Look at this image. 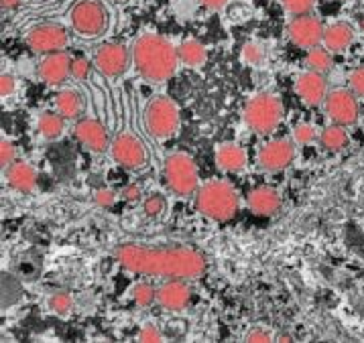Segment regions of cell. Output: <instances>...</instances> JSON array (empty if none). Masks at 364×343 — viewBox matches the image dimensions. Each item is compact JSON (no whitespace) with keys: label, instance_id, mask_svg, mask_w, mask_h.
Returning a JSON list of instances; mask_svg holds the SVG:
<instances>
[{"label":"cell","instance_id":"obj_1","mask_svg":"<svg viewBox=\"0 0 364 343\" xmlns=\"http://www.w3.org/2000/svg\"><path fill=\"white\" fill-rule=\"evenodd\" d=\"M117 260L134 274L165 276V278H200L205 272V258L198 250L171 246L149 248L141 244H120L114 250Z\"/></svg>","mask_w":364,"mask_h":343},{"label":"cell","instance_id":"obj_2","mask_svg":"<svg viewBox=\"0 0 364 343\" xmlns=\"http://www.w3.org/2000/svg\"><path fill=\"white\" fill-rule=\"evenodd\" d=\"M132 59H134L136 72L141 73L146 82L163 84L177 72L179 51L165 37L155 35V33H145L134 41Z\"/></svg>","mask_w":364,"mask_h":343},{"label":"cell","instance_id":"obj_3","mask_svg":"<svg viewBox=\"0 0 364 343\" xmlns=\"http://www.w3.org/2000/svg\"><path fill=\"white\" fill-rule=\"evenodd\" d=\"M238 193L226 181H210L198 189L196 207L214 222H226L238 212Z\"/></svg>","mask_w":364,"mask_h":343},{"label":"cell","instance_id":"obj_4","mask_svg":"<svg viewBox=\"0 0 364 343\" xmlns=\"http://www.w3.org/2000/svg\"><path fill=\"white\" fill-rule=\"evenodd\" d=\"M245 122L257 134H269L277 129L283 120V104L277 96L259 94L245 106Z\"/></svg>","mask_w":364,"mask_h":343},{"label":"cell","instance_id":"obj_5","mask_svg":"<svg viewBox=\"0 0 364 343\" xmlns=\"http://www.w3.org/2000/svg\"><path fill=\"white\" fill-rule=\"evenodd\" d=\"M165 181L167 187L179 197H190L198 191V167L186 153H173L165 160Z\"/></svg>","mask_w":364,"mask_h":343},{"label":"cell","instance_id":"obj_6","mask_svg":"<svg viewBox=\"0 0 364 343\" xmlns=\"http://www.w3.org/2000/svg\"><path fill=\"white\" fill-rule=\"evenodd\" d=\"M145 124L155 138H169L179 126V110L167 96H159L146 106Z\"/></svg>","mask_w":364,"mask_h":343},{"label":"cell","instance_id":"obj_7","mask_svg":"<svg viewBox=\"0 0 364 343\" xmlns=\"http://www.w3.org/2000/svg\"><path fill=\"white\" fill-rule=\"evenodd\" d=\"M72 27L84 37H96L106 29L108 16L100 2L96 0H80L75 2L70 13Z\"/></svg>","mask_w":364,"mask_h":343},{"label":"cell","instance_id":"obj_8","mask_svg":"<svg viewBox=\"0 0 364 343\" xmlns=\"http://www.w3.org/2000/svg\"><path fill=\"white\" fill-rule=\"evenodd\" d=\"M112 158L118 165L127 169H141L146 163V148L145 144L139 141L132 132H120L117 138L110 144Z\"/></svg>","mask_w":364,"mask_h":343},{"label":"cell","instance_id":"obj_9","mask_svg":"<svg viewBox=\"0 0 364 343\" xmlns=\"http://www.w3.org/2000/svg\"><path fill=\"white\" fill-rule=\"evenodd\" d=\"M70 43L68 31L59 25L47 23V25H39L35 29L29 31L27 35V45L37 53H55V51H63Z\"/></svg>","mask_w":364,"mask_h":343},{"label":"cell","instance_id":"obj_10","mask_svg":"<svg viewBox=\"0 0 364 343\" xmlns=\"http://www.w3.org/2000/svg\"><path fill=\"white\" fill-rule=\"evenodd\" d=\"M287 33H289V39L297 47L301 49H314L320 43H323V25H321L320 18L311 15H301L295 16L289 27H287Z\"/></svg>","mask_w":364,"mask_h":343},{"label":"cell","instance_id":"obj_11","mask_svg":"<svg viewBox=\"0 0 364 343\" xmlns=\"http://www.w3.org/2000/svg\"><path fill=\"white\" fill-rule=\"evenodd\" d=\"M326 112L340 126H352L358 120V102L346 89H336L326 98Z\"/></svg>","mask_w":364,"mask_h":343},{"label":"cell","instance_id":"obj_12","mask_svg":"<svg viewBox=\"0 0 364 343\" xmlns=\"http://www.w3.org/2000/svg\"><path fill=\"white\" fill-rule=\"evenodd\" d=\"M295 157V144L291 141H271L259 151V165L269 173H277L287 169Z\"/></svg>","mask_w":364,"mask_h":343},{"label":"cell","instance_id":"obj_13","mask_svg":"<svg viewBox=\"0 0 364 343\" xmlns=\"http://www.w3.org/2000/svg\"><path fill=\"white\" fill-rule=\"evenodd\" d=\"M96 67L106 77H118L129 70V51L118 43H106L96 53Z\"/></svg>","mask_w":364,"mask_h":343},{"label":"cell","instance_id":"obj_14","mask_svg":"<svg viewBox=\"0 0 364 343\" xmlns=\"http://www.w3.org/2000/svg\"><path fill=\"white\" fill-rule=\"evenodd\" d=\"M39 77L49 86H59L72 75V58L63 51L47 53L39 63Z\"/></svg>","mask_w":364,"mask_h":343},{"label":"cell","instance_id":"obj_15","mask_svg":"<svg viewBox=\"0 0 364 343\" xmlns=\"http://www.w3.org/2000/svg\"><path fill=\"white\" fill-rule=\"evenodd\" d=\"M75 138L80 143L87 146L90 151L94 153H104L106 148H110V136H108V130L104 129V124H100L98 120L94 118H84L75 124Z\"/></svg>","mask_w":364,"mask_h":343},{"label":"cell","instance_id":"obj_16","mask_svg":"<svg viewBox=\"0 0 364 343\" xmlns=\"http://www.w3.org/2000/svg\"><path fill=\"white\" fill-rule=\"evenodd\" d=\"M191 290L183 278H169L165 285L157 288V303L163 309L169 311H181L190 305Z\"/></svg>","mask_w":364,"mask_h":343},{"label":"cell","instance_id":"obj_17","mask_svg":"<svg viewBox=\"0 0 364 343\" xmlns=\"http://www.w3.org/2000/svg\"><path fill=\"white\" fill-rule=\"evenodd\" d=\"M297 96L301 98V102H306L307 106H320L321 102H326L328 98V82L323 77V73L320 72H309L301 73L297 77Z\"/></svg>","mask_w":364,"mask_h":343},{"label":"cell","instance_id":"obj_18","mask_svg":"<svg viewBox=\"0 0 364 343\" xmlns=\"http://www.w3.org/2000/svg\"><path fill=\"white\" fill-rule=\"evenodd\" d=\"M281 207V197L273 187H257L248 195V209L257 215H273Z\"/></svg>","mask_w":364,"mask_h":343},{"label":"cell","instance_id":"obj_19","mask_svg":"<svg viewBox=\"0 0 364 343\" xmlns=\"http://www.w3.org/2000/svg\"><path fill=\"white\" fill-rule=\"evenodd\" d=\"M4 175H6L9 185L13 187L15 191H21V193L33 191L35 183H37V171L25 160H15L13 165H9Z\"/></svg>","mask_w":364,"mask_h":343},{"label":"cell","instance_id":"obj_20","mask_svg":"<svg viewBox=\"0 0 364 343\" xmlns=\"http://www.w3.org/2000/svg\"><path fill=\"white\" fill-rule=\"evenodd\" d=\"M216 163L224 173H236L247 165V155L238 144L224 143L216 151Z\"/></svg>","mask_w":364,"mask_h":343},{"label":"cell","instance_id":"obj_21","mask_svg":"<svg viewBox=\"0 0 364 343\" xmlns=\"http://www.w3.org/2000/svg\"><path fill=\"white\" fill-rule=\"evenodd\" d=\"M352 41H354V31L346 23H334V25H330L326 29V33H323V45L332 53L344 51L346 47H350Z\"/></svg>","mask_w":364,"mask_h":343},{"label":"cell","instance_id":"obj_22","mask_svg":"<svg viewBox=\"0 0 364 343\" xmlns=\"http://www.w3.org/2000/svg\"><path fill=\"white\" fill-rule=\"evenodd\" d=\"M177 51H179V61L183 65H188V67H200V65H204L205 59H208L205 47L200 41H196V39L183 41L177 47Z\"/></svg>","mask_w":364,"mask_h":343},{"label":"cell","instance_id":"obj_23","mask_svg":"<svg viewBox=\"0 0 364 343\" xmlns=\"http://www.w3.org/2000/svg\"><path fill=\"white\" fill-rule=\"evenodd\" d=\"M63 126H65V118L59 112H43L37 120V130L47 141L59 138L63 134Z\"/></svg>","mask_w":364,"mask_h":343},{"label":"cell","instance_id":"obj_24","mask_svg":"<svg viewBox=\"0 0 364 343\" xmlns=\"http://www.w3.org/2000/svg\"><path fill=\"white\" fill-rule=\"evenodd\" d=\"M55 110H58L63 118H68V120L77 118L80 112H82V98H80V94L73 92V89H63V92H59L58 98H55Z\"/></svg>","mask_w":364,"mask_h":343},{"label":"cell","instance_id":"obj_25","mask_svg":"<svg viewBox=\"0 0 364 343\" xmlns=\"http://www.w3.org/2000/svg\"><path fill=\"white\" fill-rule=\"evenodd\" d=\"M344 129L346 126H340V124L328 126V129L321 132L320 136L321 146L328 148V151H340V148H344L348 144V132Z\"/></svg>","mask_w":364,"mask_h":343},{"label":"cell","instance_id":"obj_26","mask_svg":"<svg viewBox=\"0 0 364 343\" xmlns=\"http://www.w3.org/2000/svg\"><path fill=\"white\" fill-rule=\"evenodd\" d=\"M306 63L311 72H320V73L330 72V70H332V63H334V59H332V51H330V49L314 47V49H309V51H307Z\"/></svg>","mask_w":364,"mask_h":343},{"label":"cell","instance_id":"obj_27","mask_svg":"<svg viewBox=\"0 0 364 343\" xmlns=\"http://www.w3.org/2000/svg\"><path fill=\"white\" fill-rule=\"evenodd\" d=\"M132 299L139 307H149L153 305V300H157V288L149 283H139L132 286Z\"/></svg>","mask_w":364,"mask_h":343},{"label":"cell","instance_id":"obj_28","mask_svg":"<svg viewBox=\"0 0 364 343\" xmlns=\"http://www.w3.org/2000/svg\"><path fill=\"white\" fill-rule=\"evenodd\" d=\"M49 307H51V311H53V313L65 317V315L72 313L73 300L68 293H55V295L49 299Z\"/></svg>","mask_w":364,"mask_h":343},{"label":"cell","instance_id":"obj_29","mask_svg":"<svg viewBox=\"0 0 364 343\" xmlns=\"http://www.w3.org/2000/svg\"><path fill=\"white\" fill-rule=\"evenodd\" d=\"M285 11L293 16L309 15V11L314 9V2L316 0H281Z\"/></svg>","mask_w":364,"mask_h":343},{"label":"cell","instance_id":"obj_30","mask_svg":"<svg viewBox=\"0 0 364 343\" xmlns=\"http://www.w3.org/2000/svg\"><path fill=\"white\" fill-rule=\"evenodd\" d=\"M242 59L247 61L248 65H259L264 59V49L257 43H247L242 47Z\"/></svg>","mask_w":364,"mask_h":343},{"label":"cell","instance_id":"obj_31","mask_svg":"<svg viewBox=\"0 0 364 343\" xmlns=\"http://www.w3.org/2000/svg\"><path fill=\"white\" fill-rule=\"evenodd\" d=\"M165 207H167V201L163 195H149L145 200V214L151 215V217H155V215H159L165 212Z\"/></svg>","mask_w":364,"mask_h":343},{"label":"cell","instance_id":"obj_32","mask_svg":"<svg viewBox=\"0 0 364 343\" xmlns=\"http://www.w3.org/2000/svg\"><path fill=\"white\" fill-rule=\"evenodd\" d=\"M293 138H295V143L297 144H309L311 141H316V129L311 126V124H299V126H295L293 130Z\"/></svg>","mask_w":364,"mask_h":343},{"label":"cell","instance_id":"obj_33","mask_svg":"<svg viewBox=\"0 0 364 343\" xmlns=\"http://www.w3.org/2000/svg\"><path fill=\"white\" fill-rule=\"evenodd\" d=\"M90 70H92V65H90L87 59H72V77H75V80H86L87 75H90Z\"/></svg>","mask_w":364,"mask_h":343},{"label":"cell","instance_id":"obj_34","mask_svg":"<svg viewBox=\"0 0 364 343\" xmlns=\"http://www.w3.org/2000/svg\"><path fill=\"white\" fill-rule=\"evenodd\" d=\"M15 160V144L9 143V141H2V143H0V163H2V167L6 169V167L13 165Z\"/></svg>","mask_w":364,"mask_h":343},{"label":"cell","instance_id":"obj_35","mask_svg":"<svg viewBox=\"0 0 364 343\" xmlns=\"http://www.w3.org/2000/svg\"><path fill=\"white\" fill-rule=\"evenodd\" d=\"M350 87L356 96H364V67H358L350 73Z\"/></svg>","mask_w":364,"mask_h":343},{"label":"cell","instance_id":"obj_36","mask_svg":"<svg viewBox=\"0 0 364 343\" xmlns=\"http://www.w3.org/2000/svg\"><path fill=\"white\" fill-rule=\"evenodd\" d=\"M139 342H161L163 339V333L155 325H145V327L139 331Z\"/></svg>","mask_w":364,"mask_h":343},{"label":"cell","instance_id":"obj_37","mask_svg":"<svg viewBox=\"0 0 364 343\" xmlns=\"http://www.w3.org/2000/svg\"><path fill=\"white\" fill-rule=\"evenodd\" d=\"M15 87H16V82L11 73H2V75H0V94H2L4 98H6V96H11V94L15 92Z\"/></svg>","mask_w":364,"mask_h":343},{"label":"cell","instance_id":"obj_38","mask_svg":"<svg viewBox=\"0 0 364 343\" xmlns=\"http://www.w3.org/2000/svg\"><path fill=\"white\" fill-rule=\"evenodd\" d=\"M117 200V195H114V191H110V189H100V191H96V203L100 205V207H110L112 203Z\"/></svg>","mask_w":364,"mask_h":343},{"label":"cell","instance_id":"obj_39","mask_svg":"<svg viewBox=\"0 0 364 343\" xmlns=\"http://www.w3.org/2000/svg\"><path fill=\"white\" fill-rule=\"evenodd\" d=\"M247 342H273V335L264 329H252L247 335Z\"/></svg>","mask_w":364,"mask_h":343},{"label":"cell","instance_id":"obj_40","mask_svg":"<svg viewBox=\"0 0 364 343\" xmlns=\"http://www.w3.org/2000/svg\"><path fill=\"white\" fill-rule=\"evenodd\" d=\"M141 195H143V193H141V187L139 185L124 187V191H122V197H124L127 201H132V203L141 200Z\"/></svg>","mask_w":364,"mask_h":343},{"label":"cell","instance_id":"obj_41","mask_svg":"<svg viewBox=\"0 0 364 343\" xmlns=\"http://www.w3.org/2000/svg\"><path fill=\"white\" fill-rule=\"evenodd\" d=\"M204 6H208L210 11H220V9H224L226 4H228V0H200Z\"/></svg>","mask_w":364,"mask_h":343},{"label":"cell","instance_id":"obj_42","mask_svg":"<svg viewBox=\"0 0 364 343\" xmlns=\"http://www.w3.org/2000/svg\"><path fill=\"white\" fill-rule=\"evenodd\" d=\"M0 4H2L4 11H13V9H16L21 4V0H0Z\"/></svg>","mask_w":364,"mask_h":343},{"label":"cell","instance_id":"obj_43","mask_svg":"<svg viewBox=\"0 0 364 343\" xmlns=\"http://www.w3.org/2000/svg\"><path fill=\"white\" fill-rule=\"evenodd\" d=\"M279 342H291V337L289 335H277Z\"/></svg>","mask_w":364,"mask_h":343},{"label":"cell","instance_id":"obj_44","mask_svg":"<svg viewBox=\"0 0 364 343\" xmlns=\"http://www.w3.org/2000/svg\"><path fill=\"white\" fill-rule=\"evenodd\" d=\"M363 29H364V21H363Z\"/></svg>","mask_w":364,"mask_h":343}]
</instances>
